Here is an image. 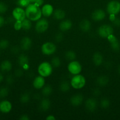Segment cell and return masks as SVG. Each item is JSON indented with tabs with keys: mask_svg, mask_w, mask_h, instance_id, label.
Wrapping results in <instances>:
<instances>
[{
	"mask_svg": "<svg viewBox=\"0 0 120 120\" xmlns=\"http://www.w3.org/2000/svg\"><path fill=\"white\" fill-rule=\"evenodd\" d=\"M8 10V6L3 2L0 1V14H4Z\"/></svg>",
	"mask_w": 120,
	"mask_h": 120,
	"instance_id": "36",
	"label": "cell"
},
{
	"mask_svg": "<svg viewBox=\"0 0 120 120\" xmlns=\"http://www.w3.org/2000/svg\"><path fill=\"white\" fill-rule=\"evenodd\" d=\"M29 2H30L31 4H34V2H35V1H36V0H29Z\"/></svg>",
	"mask_w": 120,
	"mask_h": 120,
	"instance_id": "50",
	"label": "cell"
},
{
	"mask_svg": "<svg viewBox=\"0 0 120 120\" xmlns=\"http://www.w3.org/2000/svg\"><path fill=\"white\" fill-rule=\"evenodd\" d=\"M71 87L75 90H80L82 89L86 84V79L82 75H74L70 81Z\"/></svg>",
	"mask_w": 120,
	"mask_h": 120,
	"instance_id": "3",
	"label": "cell"
},
{
	"mask_svg": "<svg viewBox=\"0 0 120 120\" xmlns=\"http://www.w3.org/2000/svg\"><path fill=\"white\" fill-rule=\"evenodd\" d=\"M107 12L109 15H117L120 12V2L116 0L109 1L107 5Z\"/></svg>",
	"mask_w": 120,
	"mask_h": 120,
	"instance_id": "5",
	"label": "cell"
},
{
	"mask_svg": "<svg viewBox=\"0 0 120 120\" xmlns=\"http://www.w3.org/2000/svg\"><path fill=\"white\" fill-rule=\"evenodd\" d=\"M12 105L9 101L4 100L0 102V111L2 113H9L12 110Z\"/></svg>",
	"mask_w": 120,
	"mask_h": 120,
	"instance_id": "14",
	"label": "cell"
},
{
	"mask_svg": "<svg viewBox=\"0 0 120 120\" xmlns=\"http://www.w3.org/2000/svg\"><path fill=\"white\" fill-rule=\"evenodd\" d=\"M41 50L44 55L50 56L55 53L56 51V46L55 43L51 42H47L42 45Z\"/></svg>",
	"mask_w": 120,
	"mask_h": 120,
	"instance_id": "6",
	"label": "cell"
},
{
	"mask_svg": "<svg viewBox=\"0 0 120 120\" xmlns=\"http://www.w3.org/2000/svg\"><path fill=\"white\" fill-rule=\"evenodd\" d=\"M46 120H56V118H55V117H54V116H53V115H49V116H48L47 117H46Z\"/></svg>",
	"mask_w": 120,
	"mask_h": 120,
	"instance_id": "48",
	"label": "cell"
},
{
	"mask_svg": "<svg viewBox=\"0 0 120 120\" xmlns=\"http://www.w3.org/2000/svg\"><path fill=\"white\" fill-rule=\"evenodd\" d=\"M9 89L7 87H0V98H3L7 97L9 94Z\"/></svg>",
	"mask_w": 120,
	"mask_h": 120,
	"instance_id": "32",
	"label": "cell"
},
{
	"mask_svg": "<svg viewBox=\"0 0 120 120\" xmlns=\"http://www.w3.org/2000/svg\"><path fill=\"white\" fill-rule=\"evenodd\" d=\"M114 29L109 24H104L100 26L98 29V34L102 38H108L111 35L113 34Z\"/></svg>",
	"mask_w": 120,
	"mask_h": 120,
	"instance_id": "4",
	"label": "cell"
},
{
	"mask_svg": "<svg viewBox=\"0 0 120 120\" xmlns=\"http://www.w3.org/2000/svg\"><path fill=\"white\" fill-rule=\"evenodd\" d=\"M68 71L72 75L80 74L82 71V66L81 63L75 60L69 62L67 66Z\"/></svg>",
	"mask_w": 120,
	"mask_h": 120,
	"instance_id": "7",
	"label": "cell"
},
{
	"mask_svg": "<svg viewBox=\"0 0 120 120\" xmlns=\"http://www.w3.org/2000/svg\"><path fill=\"white\" fill-rule=\"evenodd\" d=\"M100 105L103 109H107L110 105V101L107 98H104L100 101Z\"/></svg>",
	"mask_w": 120,
	"mask_h": 120,
	"instance_id": "35",
	"label": "cell"
},
{
	"mask_svg": "<svg viewBox=\"0 0 120 120\" xmlns=\"http://www.w3.org/2000/svg\"><path fill=\"white\" fill-rule=\"evenodd\" d=\"M65 57L67 60L71 62V61L75 60L76 57V54L73 50H68V51L66 52V53H65Z\"/></svg>",
	"mask_w": 120,
	"mask_h": 120,
	"instance_id": "29",
	"label": "cell"
},
{
	"mask_svg": "<svg viewBox=\"0 0 120 120\" xmlns=\"http://www.w3.org/2000/svg\"><path fill=\"white\" fill-rule=\"evenodd\" d=\"M19 119L20 120H29L30 118H29V117H28V115L23 114V115H21V116H20Z\"/></svg>",
	"mask_w": 120,
	"mask_h": 120,
	"instance_id": "46",
	"label": "cell"
},
{
	"mask_svg": "<svg viewBox=\"0 0 120 120\" xmlns=\"http://www.w3.org/2000/svg\"><path fill=\"white\" fill-rule=\"evenodd\" d=\"M96 84L100 87H104L107 86L109 83V78L108 76L105 75H101L98 76L96 80Z\"/></svg>",
	"mask_w": 120,
	"mask_h": 120,
	"instance_id": "25",
	"label": "cell"
},
{
	"mask_svg": "<svg viewBox=\"0 0 120 120\" xmlns=\"http://www.w3.org/2000/svg\"><path fill=\"white\" fill-rule=\"evenodd\" d=\"M14 80H14V76H13L12 75H8L5 79L6 83H7V84H8V85H11V84H12L13 83H14Z\"/></svg>",
	"mask_w": 120,
	"mask_h": 120,
	"instance_id": "39",
	"label": "cell"
},
{
	"mask_svg": "<svg viewBox=\"0 0 120 120\" xmlns=\"http://www.w3.org/2000/svg\"><path fill=\"white\" fill-rule=\"evenodd\" d=\"M64 39V35L62 34V32H58L55 34V37H54V39L55 41L56 42H61V41L63 40Z\"/></svg>",
	"mask_w": 120,
	"mask_h": 120,
	"instance_id": "37",
	"label": "cell"
},
{
	"mask_svg": "<svg viewBox=\"0 0 120 120\" xmlns=\"http://www.w3.org/2000/svg\"><path fill=\"white\" fill-rule=\"evenodd\" d=\"M12 16L16 21H22L26 18L25 11L23 8L20 7H16L12 12Z\"/></svg>",
	"mask_w": 120,
	"mask_h": 120,
	"instance_id": "9",
	"label": "cell"
},
{
	"mask_svg": "<svg viewBox=\"0 0 120 120\" xmlns=\"http://www.w3.org/2000/svg\"><path fill=\"white\" fill-rule=\"evenodd\" d=\"M31 99L30 94L28 92H25L22 93L20 96V101L23 104H26Z\"/></svg>",
	"mask_w": 120,
	"mask_h": 120,
	"instance_id": "30",
	"label": "cell"
},
{
	"mask_svg": "<svg viewBox=\"0 0 120 120\" xmlns=\"http://www.w3.org/2000/svg\"><path fill=\"white\" fill-rule=\"evenodd\" d=\"M71 87V86L70 82L67 80H64L60 83L59 88H60V91H61L62 92L67 93L70 90Z\"/></svg>",
	"mask_w": 120,
	"mask_h": 120,
	"instance_id": "26",
	"label": "cell"
},
{
	"mask_svg": "<svg viewBox=\"0 0 120 120\" xmlns=\"http://www.w3.org/2000/svg\"><path fill=\"white\" fill-rule=\"evenodd\" d=\"M18 63L20 68L24 69H28L29 68V58L25 54H21L18 57Z\"/></svg>",
	"mask_w": 120,
	"mask_h": 120,
	"instance_id": "12",
	"label": "cell"
},
{
	"mask_svg": "<svg viewBox=\"0 0 120 120\" xmlns=\"http://www.w3.org/2000/svg\"><path fill=\"white\" fill-rule=\"evenodd\" d=\"M84 101V96L81 94H75L70 98V103L74 107L81 105Z\"/></svg>",
	"mask_w": 120,
	"mask_h": 120,
	"instance_id": "17",
	"label": "cell"
},
{
	"mask_svg": "<svg viewBox=\"0 0 120 120\" xmlns=\"http://www.w3.org/2000/svg\"><path fill=\"white\" fill-rule=\"evenodd\" d=\"M30 4L29 0H17L16 1V4L18 7H21V8H26Z\"/></svg>",
	"mask_w": 120,
	"mask_h": 120,
	"instance_id": "33",
	"label": "cell"
},
{
	"mask_svg": "<svg viewBox=\"0 0 120 120\" xmlns=\"http://www.w3.org/2000/svg\"><path fill=\"white\" fill-rule=\"evenodd\" d=\"M72 22L69 19H63L59 24V29L62 32H67L71 29Z\"/></svg>",
	"mask_w": 120,
	"mask_h": 120,
	"instance_id": "19",
	"label": "cell"
},
{
	"mask_svg": "<svg viewBox=\"0 0 120 120\" xmlns=\"http://www.w3.org/2000/svg\"><path fill=\"white\" fill-rule=\"evenodd\" d=\"M41 93L42 95L44 97H47L50 96L52 93V87L49 84H45L44 86L41 89Z\"/></svg>",
	"mask_w": 120,
	"mask_h": 120,
	"instance_id": "27",
	"label": "cell"
},
{
	"mask_svg": "<svg viewBox=\"0 0 120 120\" xmlns=\"http://www.w3.org/2000/svg\"><path fill=\"white\" fill-rule=\"evenodd\" d=\"M45 84V77L39 75L38 76H36L34 78L32 82L33 87L35 89L40 90L41 89Z\"/></svg>",
	"mask_w": 120,
	"mask_h": 120,
	"instance_id": "13",
	"label": "cell"
},
{
	"mask_svg": "<svg viewBox=\"0 0 120 120\" xmlns=\"http://www.w3.org/2000/svg\"><path fill=\"white\" fill-rule=\"evenodd\" d=\"M79 27L80 29L84 32H88L90 30L91 28V23L90 21L87 19H82L79 24Z\"/></svg>",
	"mask_w": 120,
	"mask_h": 120,
	"instance_id": "21",
	"label": "cell"
},
{
	"mask_svg": "<svg viewBox=\"0 0 120 120\" xmlns=\"http://www.w3.org/2000/svg\"><path fill=\"white\" fill-rule=\"evenodd\" d=\"M44 0H36L34 4H35L38 7H40L44 4Z\"/></svg>",
	"mask_w": 120,
	"mask_h": 120,
	"instance_id": "44",
	"label": "cell"
},
{
	"mask_svg": "<svg viewBox=\"0 0 120 120\" xmlns=\"http://www.w3.org/2000/svg\"><path fill=\"white\" fill-rule=\"evenodd\" d=\"M53 17L56 20H62L64 19L65 17V12L61 9H56L55 10H54L53 12Z\"/></svg>",
	"mask_w": 120,
	"mask_h": 120,
	"instance_id": "24",
	"label": "cell"
},
{
	"mask_svg": "<svg viewBox=\"0 0 120 120\" xmlns=\"http://www.w3.org/2000/svg\"><path fill=\"white\" fill-rule=\"evenodd\" d=\"M85 109L89 112H94L98 107L97 100L94 97H91L87 99L85 103Z\"/></svg>",
	"mask_w": 120,
	"mask_h": 120,
	"instance_id": "10",
	"label": "cell"
},
{
	"mask_svg": "<svg viewBox=\"0 0 120 120\" xmlns=\"http://www.w3.org/2000/svg\"><path fill=\"white\" fill-rule=\"evenodd\" d=\"M9 45V41L5 39H2L0 40V49L4 50L7 49Z\"/></svg>",
	"mask_w": 120,
	"mask_h": 120,
	"instance_id": "34",
	"label": "cell"
},
{
	"mask_svg": "<svg viewBox=\"0 0 120 120\" xmlns=\"http://www.w3.org/2000/svg\"><path fill=\"white\" fill-rule=\"evenodd\" d=\"M107 39L110 43L111 47L112 50H114V51H119L120 50V42L113 34L111 35Z\"/></svg>",
	"mask_w": 120,
	"mask_h": 120,
	"instance_id": "16",
	"label": "cell"
},
{
	"mask_svg": "<svg viewBox=\"0 0 120 120\" xmlns=\"http://www.w3.org/2000/svg\"><path fill=\"white\" fill-rule=\"evenodd\" d=\"M104 57L102 54L100 52H96L92 56V62L96 66H100L103 63Z\"/></svg>",
	"mask_w": 120,
	"mask_h": 120,
	"instance_id": "23",
	"label": "cell"
},
{
	"mask_svg": "<svg viewBox=\"0 0 120 120\" xmlns=\"http://www.w3.org/2000/svg\"><path fill=\"white\" fill-rule=\"evenodd\" d=\"M32 42L31 39L27 36L22 38L20 41V48L24 51L29 50L32 47Z\"/></svg>",
	"mask_w": 120,
	"mask_h": 120,
	"instance_id": "11",
	"label": "cell"
},
{
	"mask_svg": "<svg viewBox=\"0 0 120 120\" xmlns=\"http://www.w3.org/2000/svg\"><path fill=\"white\" fill-rule=\"evenodd\" d=\"M105 12L101 9H98L95 10L92 13L91 15L92 19L95 21H102L105 18Z\"/></svg>",
	"mask_w": 120,
	"mask_h": 120,
	"instance_id": "15",
	"label": "cell"
},
{
	"mask_svg": "<svg viewBox=\"0 0 120 120\" xmlns=\"http://www.w3.org/2000/svg\"><path fill=\"white\" fill-rule=\"evenodd\" d=\"M51 64L53 68H58L61 66V61L60 57H57V56H54L52 57L51 61Z\"/></svg>",
	"mask_w": 120,
	"mask_h": 120,
	"instance_id": "31",
	"label": "cell"
},
{
	"mask_svg": "<svg viewBox=\"0 0 120 120\" xmlns=\"http://www.w3.org/2000/svg\"><path fill=\"white\" fill-rule=\"evenodd\" d=\"M15 21H16V20L14 18V17H13L12 16H9V17H8L7 19V22H8V23H13V24H14V23L15 22Z\"/></svg>",
	"mask_w": 120,
	"mask_h": 120,
	"instance_id": "45",
	"label": "cell"
},
{
	"mask_svg": "<svg viewBox=\"0 0 120 120\" xmlns=\"http://www.w3.org/2000/svg\"><path fill=\"white\" fill-rule=\"evenodd\" d=\"M4 80V76L1 72H0V83L2 82Z\"/></svg>",
	"mask_w": 120,
	"mask_h": 120,
	"instance_id": "49",
	"label": "cell"
},
{
	"mask_svg": "<svg viewBox=\"0 0 120 120\" xmlns=\"http://www.w3.org/2000/svg\"><path fill=\"white\" fill-rule=\"evenodd\" d=\"M20 49H21L20 47L18 46H14L11 49V52L14 55H18L20 53Z\"/></svg>",
	"mask_w": 120,
	"mask_h": 120,
	"instance_id": "40",
	"label": "cell"
},
{
	"mask_svg": "<svg viewBox=\"0 0 120 120\" xmlns=\"http://www.w3.org/2000/svg\"><path fill=\"white\" fill-rule=\"evenodd\" d=\"M14 28L16 30H20L22 29V25H21V21H15L14 23Z\"/></svg>",
	"mask_w": 120,
	"mask_h": 120,
	"instance_id": "41",
	"label": "cell"
},
{
	"mask_svg": "<svg viewBox=\"0 0 120 120\" xmlns=\"http://www.w3.org/2000/svg\"><path fill=\"white\" fill-rule=\"evenodd\" d=\"M49 27V22L46 18H40L36 21L35 25V30L38 33L42 34L47 30Z\"/></svg>",
	"mask_w": 120,
	"mask_h": 120,
	"instance_id": "8",
	"label": "cell"
},
{
	"mask_svg": "<svg viewBox=\"0 0 120 120\" xmlns=\"http://www.w3.org/2000/svg\"><path fill=\"white\" fill-rule=\"evenodd\" d=\"M26 18L30 21L35 22L41 18L42 12L40 7H38L35 4H30L25 8Z\"/></svg>",
	"mask_w": 120,
	"mask_h": 120,
	"instance_id": "1",
	"label": "cell"
},
{
	"mask_svg": "<svg viewBox=\"0 0 120 120\" xmlns=\"http://www.w3.org/2000/svg\"><path fill=\"white\" fill-rule=\"evenodd\" d=\"M5 21V19L4 18L3 16H2L1 15H0V28L2 26L4 25Z\"/></svg>",
	"mask_w": 120,
	"mask_h": 120,
	"instance_id": "47",
	"label": "cell"
},
{
	"mask_svg": "<svg viewBox=\"0 0 120 120\" xmlns=\"http://www.w3.org/2000/svg\"><path fill=\"white\" fill-rule=\"evenodd\" d=\"M92 94L95 97H97V96H100V94H101V90H100V89L98 87L95 88V89H94L92 90Z\"/></svg>",
	"mask_w": 120,
	"mask_h": 120,
	"instance_id": "42",
	"label": "cell"
},
{
	"mask_svg": "<svg viewBox=\"0 0 120 120\" xmlns=\"http://www.w3.org/2000/svg\"><path fill=\"white\" fill-rule=\"evenodd\" d=\"M118 73L120 74V66H119L118 69Z\"/></svg>",
	"mask_w": 120,
	"mask_h": 120,
	"instance_id": "51",
	"label": "cell"
},
{
	"mask_svg": "<svg viewBox=\"0 0 120 120\" xmlns=\"http://www.w3.org/2000/svg\"><path fill=\"white\" fill-rule=\"evenodd\" d=\"M112 22L114 25H115V26H120V18H117L115 16V18H114V19L112 21Z\"/></svg>",
	"mask_w": 120,
	"mask_h": 120,
	"instance_id": "43",
	"label": "cell"
},
{
	"mask_svg": "<svg viewBox=\"0 0 120 120\" xmlns=\"http://www.w3.org/2000/svg\"><path fill=\"white\" fill-rule=\"evenodd\" d=\"M12 69V64L8 60L2 61L0 64V70L2 72H9Z\"/></svg>",
	"mask_w": 120,
	"mask_h": 120,
	"instance_id": "22",
	"label": "cell"
},
{
	"mask_svg": "<svg viewBox=\"0 0 120 120\" xmlns=\"http://www.w3.org/2000/svg\"><path fill=\"white\" fill-rule=\"evenodd\" d=\"M51 107V101L48 98H42L40 102L39 109L41 111L45 112L47 111Z\"/></svg>",
	"mask_w": 120,
	"mask_h": 120,
	"instance_id": "20",
	"label": "cell"
},
{
	"mask_svg": "<svg viewBox=\"0 0 120 120\" xmlns=\"http://www.w3.org/2000/svg\"><path fill=\"white\" fill-rule=\"evenodd\" d=\"M24 74V69L22 68L16 69L14 71V75L16 77H21Z\"/></svg>",
	"mask_w": 120,
	"mask_h": 120,
	"instance_id": "38",
	"label": "cell"
},
{
	"mask_svg": "<svg viewBox=\"0 0 120 120\" xmlns=\"http://www.w3.org/2000/svg\"><path fill=\"white\" fill-rule=\"evenodd\" d=\"M54 12V8L52 5L49 4H46L44 5L41 8V12L42 15L44 17L48 18L51 16Z\"/></svg>",
	"mask_w": 120,
	"mask_h": 120,
	"instance_id": "18",
	"label": "cell"
},
{
	"mask_svg": "<svg viewBox=\"0 0 120 120\" xmlns=\"http://www.w3.org/2000/svg\"><path fill=\"white\" fill-rule=\"evenodd\" d=\"M21 25H22V29L24 30H29L31 29L32 21L28 19V18H25L21 21Z\"/></svg>",
	"mask_w": 120,
	"mask_h": 120,
	"instance_id": "28",
	"label": "cell"
},
{
	"mask_svg": "<svg viewBox=\"0 0 120 120\" xmlns=\"http://www.w3.org/2000/svg\"><path fill=\"white\" fill-rule=\"evenodd\" d=\"M53 67L49 62H43L40 63L38 67V73L39 75L45 78L51 75Z\"/></svg>",
	"mask_w": 120,
	"mask_h": 120,
	"instance_id": "2",
	"label": "cell"
}]
</instances>
